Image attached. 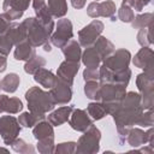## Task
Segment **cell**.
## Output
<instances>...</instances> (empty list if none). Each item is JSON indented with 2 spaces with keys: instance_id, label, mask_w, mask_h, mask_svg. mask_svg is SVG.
Wrapping results in <instances>:
<instances>
[{
  "instance_id": "cell-11",
  "label": "cell",
  "mask_w": 154,
  "mask_h": 154,
  "mask_svg": "<svg viewBox=\"0 0 154 154\" xmlns=\"http://www.w3.org/2000/svg\"><path fill=\"white\" fill-rule=\"evenodd\" d=\"M73 36V31H72V24L69 19L63 18L59 19L57 23V30L52 35L51 41L54 46L61 48L63 46H65Z\"/></svg>"
},
{
  "instance_id": "cell-19",
  "label": "cell",
  "mask_w": 154,
  "mask_h": 154,
  "mask_svg": "<svg viewBox=\"0 0 154 154\" xmlns=\"http://www.w3.org/2000/svg\"><path fill=\"white\" fill-rule=\"evenodd\" d=\"M147 141L152 143V129H149L148 132H144L140 129H132L128 132V142L132 147H138L144 144Z\"/></svg>"
},
{
  "instance_id": "cell-26",
  "label": "cell",
  "mask_w": 154,
  "mask_h": 154,
  "mask_svg": "<svg viewBox=\"0 0 154 154\" xmlns=\"http://www.w3.org/2000/svg\"><path fill=\"white\" fill-rule=\"evenodd\" d=\"M32 55H35V49L26 40L16 45L14 58L17 60H29Z\"/></svg>"
},
{
  "instance_id": "cell-3",
  "label": "cell",
  "mask_w": 154,
  "mask_h": 154,
  "mask_svg": "<svg viewBox=\"0 0 154 154\" xmlns=\"http://www.w3.org/2000/svg\"><path fill=\"white\" fill-rule=\"evenodd\" d=\"M25 29H26V41L32 46H42L46 42H48V38L53 31V28L46 26L42 23L37 20V18H28L23 22Z\"/></svg>"
},
{
  "instance_id": "cell-4",
  "label": "cell",
  "mask_w": 154,
  "mask_h": 154,
  "mask_svg": "<svg viewBox=\"0 0 154 154\" xmlns=\"http://www.w3.org/2000/svg\"><path fill=\"white\" fill-rule=\"evenodd\" d=\"M26 40V29L23 23H12L5 32L0 35V53L7 55L13 47L22 41Z\"/></svg>"
},
{
  "instance_id": "cell-45",
  "label": "cell",
  "mask_w": 154,
  "mask_h": 154,
  "mask_svg": "<svg viewBox=\"0 0 154 154\" xmlns=\"http://www.w3.org/2000/svg\"><path fill=\"white\" fill-rule=\"evenodd\" d=\"M43 49H45L46 52H51V51H52V48H51V45H49L48 42H46V43L43 45Z\"/></svg>"
},
{
  "instance_id": "cell-16",
  "label": "cell",
  "mask_w": 154,
  "mask_h": 154,
  "mask_svg": "<svg viewBox=\"0 0 154 154\" xmlns=\"http://www.w3.org/2000/svg\"><path fill=\"white\" fill-rule=\"evenodd\" d=\"M134 64L140 69H144L146 70L144 72H147L149 75H154V72H153V51L149 47L141 48V51L134 58Z\"/></svg>"
},
{
  "instance_id": "cell-5",
  "label": "cell",
  "mask_w": 154,
  "mask_h": 154,
  "mask_svg": "<svg viewBox=\"0 0 154 154\" xmlns=\"http://www.w3.org/2000/svg\"><path fill=\"white\" fill-rule=\"evenodd\" d=\"M126 85L119 83H101L99 91V100L106 105H117L124 97Z\"/></svg>"
},
{
  "instance_id": "cell-13",
  "label": "cell",
  "mask_w": 154,
  "mask_h": 154,
  "mask_svg": "<svg viewBox=\"0 0 154 154\" xmlns=\"http://www.w3.org/2000/svg\"><path fill=\"white\" fill-rule=\"evenodd\" d=\"M49 94L52 95L55 105H65L71 100V96H72L71 85H67V84L63 83L57 77V82L51 88Z\"/></svg>"
},
{
  "instance_id": "cell-42",
  "label": "cell",
  "mask_w": 154,
  "mask_h": 154,
  "mask_svg": "<svg viewBox=\"0 0 154 154\" xmlns=\"http://www.w3.org/2000/svg\"><path fill=\"white\" fill-rule=\"evenodd\" d=\"M149 2H150V0H135V6H134V8H135L136 11H142L143 7H144L146 5H148Z\"/></svg>"
},
{
  "instance_id": "cell-34",
  "label": "cell",
  "mask_w": 154,
  "mask_h": 154,
  "mask_svg": "<svg viewBox=\"0 0 154 154\" xmlns=\"http://www.w3.org/2000/svg\"><path fill=\"white\" fill-rule=\"evenodd\" d=\"M152 20H153V14L152 13H146V14H138L137 17H134L132 22V26L136 29H143L147 28L149 25H152Z\"/></svg>"
},
{
  "instance_id": "cell-15",
  "label": "cell",
  "mask_w": 154,
  "mask_h": 154,
  "mask_svg": "<svg viewBox=\"0 0 154 154\" xmlns=\"http://www.w3.org/2000/svg\"><path fill=\"white\" fill-rule=\"evenodd\" d=\"M78 69H79V63L65 60L64 63L60 64L58 72H57V77L63 83H65L67 85H72L73 78H75Z\"/></svg>"
},
{
  "instance_id": "cell-6",
  "label": "cell",
  "mask_w": 154,
  "mask_h": 154,
  "mask_svg": "<svg viewBox=\"0 0 154 154\" xmlns=\"http://www.w3.org/2000/svg\"><path fill=\"white\" fill-rule=\"evenodd\" d=\"M100 131L93 124L85 130L84 135L79 137L78 146L75 152L77 153H96L99 150Z\"/></svg>"
},
{
  "instance_id": "cell-2",
  "label": "cell",
  "mask_w": 154,
  "mask_h": 154,
  "mask_svg": "<svg viewBox=\"0 0 154 154\" xmlns=\"http://www.w3.org/2000/svg\"><path fill=\"white\" fill-rule=\"evenodd\" d=\"M25 99L28 101V107L30 112L45 114L48 111H52L55 106L52 95L47 91H43L38 87H32L25 93Z\"/></svg>"
},
{
  "instance_id": "cell-10",
  "label": "cell",
  "mask_w": 154,
  "mask_h": 154,
  "mask_svg": "<svg viewBox=\"0 0 154 154\" xmlns=\"http://www.w3.org/2000/svg\"><path fill=\"white\" fill-rule=\"evenodd\" d=\"M103 30V23L100 20L94 19L91 23H89L87 26H84L78 32L79 37V45L83 47H90L100 36V34Z\"/></svg>"
},
{
  "instance_id": "cell-7",
  "label": "cell",
  "mask_w": 154,
  "mask_h": 154,
  "mask_svg": "<svg viewBox=\"0 0 154 154\" xmlns=\"http://www.w3.org/2000/svg\"><path fill=\"white\" fill-rule=\"evenodd\" d=\"M153 76L154 75H149L147 72L138 75L136 83H137V88L138 90L142 93L141 95V105L144 108L152 109L153 106Z\"/></svg>"
},
{
  "instance_id": "cell-27",
  "label": "cell",
  "mask_w": 154,
  "mask_h": 154,
  "mask_svg": "<svg viewBox=\"0 0 154 154\" xmlns=\"http://www.w3.org/2000/svg\"><path fill=\"white\" fill-rule=\"evenodd\" d=\"M134 6H135V0H123L120 8L118 10V17L120 20L129 23L134 19Z\"/></svg>"
},
{
  "instance_id": "cell-35",
  "label": "cell",
  "mask_w": 154,
  "mask_h": 154,
  "mask_svg": "<svg viewBox=\"0 0 154 154\" xmlns=\"http://www.w3.org/2000/svg\"><path fill=\"white\" fill-rule=\"evenodd\" d=\"M99 91H100V84L96 81H87L84 87V93L88 99L99 100Z\"/></svg>"
},
{
  "instance_id": "cell-1",
  "label": "cell",
  "mask_w": 154,
  "mask_h": 154,
  "mask_svg": "<svg viewBox=\"0 0 154 154\" xmlns=\"http://www.w3.org/2000/svg\"><path fill=\"white\" fill-rule=\"evenodd\" d=\"M142 105H141V95L137 93H128L124 95L116 111L112 113L114 122L118 128L120 143L126 138L129 130L132 125L136 124L137 119L142 114Z\"/></svg>"
},
{
  "instance_id": "cell-37",
  "label": "cell",
  "mask_w": 154,
  "mask_h": 154,
  "mask_svg": "<svg viewBox=\"0 0 154 154\" xmlns=\"http://www.w3.org/2000/svg\"><path fill=\"white\" fill-rule=\"evenodd\" d=\"M137 125L140 126H152L153 125V116H152V111L149 109L146 114H141L140 118L136 122Z\"/></svg>"
},
{
  "instance_id": "cell-20",
  "label": "cell",
  "mask_w": 154,
  "mask_h": 154,
  "mask_svg": "<svg viewBox=\"0 0 154 154\" xmlns=\"http://www.w3.org/2000/svg\"><path fill=\"white\" fill-rule=\"evenodd\" d=\"M23 103L18 97H8L7 95H0V113H18L22 111Z\"/></svg>"
},
{
  "instance_id": "cell-23",
  "label": "cell",
  "mask_w": 154,
  "mask_h": 154,
  "mask_svg": "<svg viewBox=\"0 0 154 154\" xmlns=\"http://www.w3.org/2000/svg\"><path fill=\"white\" fill-rule=\"evenodd\" d=\"M61 49H63V53H64L66 60L76 61V63L79 61V58H81V45L76 40L71 38L65 46L61 47Z\"/></svg>"
},
{
  "instance_id": "cell-46",
  "label": "cell",
  "mask_w": 154,
  "mask_h": 154,
  "mask_svg": "<svg viewBox=\"0 0 154 154\" xmlns=\"http://www.w3.org/2000/svg\"><path fill=\"white\" fill-rule=\"evenodd\" d=\"M0 89H1V81H0Z\"/></svg>"
},
{
  "instance_id": "cell-18",
  "label": "cell",
  "mask_w": 154,
  "mask_h": 154,
  "mask_svg": "<svg viewBox=\"0 0 154 154\" xmlns=\"http://www.w3.org/2000/svg\"><path fill=\"white\" fill-rule=\"evenodd\" d=\"M32 6H34V10H35L37 20L40 23H42L43 25H46V26L54 28V22L52 19V14L49 13L46 0H34Z\"/></svg>"
},
{
  "instance_id": "cell-32",
  "label": "cell",
  "mask_w": 154,
  "mask_h": 154,
  "mask_svg": "<svg viewBox=\"0 0 154 154\" xmlns=\"http://www.w3.org/2000/svg\"><path fill=\"white\" fill-rule=\"evenodd\" d=\"M19 76L17 73H8L7 76L1 79V89H4L7 93H13L17 90V87L19 85Z\"/></svg>"
},
{
  "instance_id": "cell-40",
  "label": "cell",
  "mask_w": 154,
  "mask_h": 154,
  "mask_svg": "<svg viewBox=\"0 0 154 154\" xmlns=\"http://www.w3.org/2000/svg\"><path fill=\"white\" fill-rule=\"evenodd\" d=\"M84 81H97L99 79V71L97 69H85L83 72Z\"/></svg>"
},
{
  "instance_id": "cell-8",
  "label": "cell",
  "mask_w": 154,
  "mask_h": 154,
  "mask_svg": "<svg viewBox=\"0 0 154 154\" xmlns=\"http://www.w3.org/2000/svg\"><path fill=\"white\" fill-rule=\"evenodd\" d=\"M130 52L126 49H118L103 59V66L113 72H122L128 69L130 63Z\"/></svg>"
},
{
  "instance_id": "cell-22",
  "label": "cell",
  "mask_w": 154,
  "mask_h": 154,
  "mask_svg": "<svg viewBox=\"0 0 154 154\" xmlns=\"http://www.w3.org/2000/svg\"><path fill=\"white\" fill-rule=\"evenodd\" d=\"M34 75H35L34 79L38 84H41L42 87H45L47 89H51L55 84V82H57V77L53 75V72L49 71V70H46L43 67L38 69Z\"/></svg>"
},
{
  "instance_id": "cell-41",
  "label": "cell",
  "mask_w": 154,
  "mask_h": 154,
  "mask_svg": "<svg viewBox=\"0 0 154 154\" xmlns=\"http://www.w3.org/2000/svg\"><path fill=\"white\" fill-rule=\"evenodd\" d=\"M10 22H11V19H10V17L6 13L0 14V35L2 32H5L6 29L10 26V24H11Z\"/></svg>"
},
{
  "instance_id": "cell-17",
  "label": "cell",
  "mask_w": 154,
  "mask_h": 154,
  "mask_svg": "<svg viewBox=\"0 0 154 154\" xmlns=\"http://www.w3.org/2000/svg\"><path fill=\"white\" fill-rule=\"evenodd\" d=\"M73 113L70 114L71 118L69 119V124L71 125L72 129L77 130V131H85L91 124H93V120L88 117V113L87 111H83V109H75L72 111Z\"/></svg>"
},
{
  "instance_id": "cell-44",
  "label": "cell",
  "mask_w": 154,
  "mask_h": 154,
  "mask_svg": "<svg viewBox=\"0 0 154 154\" xmlns=\"http://www.w3.org/2000/svg\"><path fill=\"white\" fill-rule=\"evenodd\" d=\"M6 69V55L0 53V72L5 71Z\"/></svg>"
},
{
  "instance_id": "cell-21",
  "label": "cell",
  "mask_w": 154,
  "mask_h": 154,
  "mask_svg": "<svg viewBox=\"0 0 154 154\" xmlns=\"http://www.w3.org/2000/svg\"><path fill=\"white\" fill-rule=\"evenodd\" d=\"M72 109H73L72 106H64V107H60V108H58L57 111H54L53 113H51V114L48 116V122H49L52 125H54V126H59V125H61L63 123H65V122L69 120Z\"/></svg>"
},
{
  "instance_id": "cell-31",
  "label": "cell",
  "mask_w": 154,
  "mask_h": 154,
  "mask_svg": "<svg viewBox=\"0 0 154 154\" xmlns=\"http://www.w3.org/2000/svg\"><path fill=\"white\" fill-rule=\"evenodd\" d=\"M87 112L94 120H99V119L103 118L108 113L107 112V107H106V105L103 102L102 103H100V102L89 103L88 107H87Z\"/></svg>"
},
{
  "instance_id": "cell-36",
  "label": "cell",
  "mask_w": 154,
  "mask_h": 154,
  "mask_svg": "<svg viewBox=\"0 0 154 154\" xmlns=\"http://www.w3.org/2000/svg\"><path fill=\"white\" fill-rule=\"evenodd\" d=\"M137 41L143 47H148L149 45L153 43V40H152V25L140 30V32L137 35Z\"/></svg>"
},
{
  "instance_id": "cell-12",
  "label": "cell",
  "mask_w": 154,
  "mask_h": 154,
  "mask_svg": "<svg viewBox=\"0 0 154 154\" xmlns=\"http://www.w3.org/2000/svg\"><path fill=\"white\" fill-rule=\"evenodd\" d=\"M116 4L113 1H102V2H97L94 1L91 4H89L88 6V14L93 18H97V17H108L111 18V20H116Z\"/></svg>"
},
{
  "instance_id": "cell-30",
  "label": "cell",
  "mask_w": 154,
  "mask_h": 154,
  "mask_svg": "<svg viewBox=\"0 0 154 154\" xmlns=\"http://www.w3.org/2000/svg\"><path fill=\"white\" fill-rule=\"evenodd\" d=\"M45 118V114H38V113H34V112H26V113H22L18 118V123L19 125H23L25 128H32L34 125H36L40 120H42Z\"/></svg>"
},
{
  "instance_id": "cell-28",
  "label": "cell",
  "mask_w": 154,
  "mask_h": 154,
  "mask_svg": "<svg viewBox=\"0 0 154 154\" xmlns=\"http://www.w3.org/2000/svg\"><path fill=\"white\" fill-rule=\"evenodd\" d=\"M47 6L52 17H55V18L64 17L67 12L66 0H48Z\"/></svg>"
},
{
  "instance_id": "cell-25",
  "label": "cell",
  "mask_w": 154,
  "mask_h": 154,
  "mask_svg": "<svg viewBox=\"0 0 154 154\" xmlns=\"http://www.w3.org/2000/svg\"><path fill=\"white\" fill-rule=\"evenodd\" d=\"M54 132L52 129V124L48 122H41L37 123L34 128V136L36 140H53Z\"/></svg>"
},
{
  "instance_id": "cell-38",
  "label": "cell",
  "mask_w": 154,
  "mask_h": 154,
  "mask_svg": "<svg viewBox=\"0 0 154 154\" xmlns=\"http://www.w3.org/2000/svg\"><path fill=\"white\" fill-rule=\"evenodd\" d=\"M17 141L19 142V144L20 146H17L16 143H12V148L16 150V152H19V153H34V148L30 146V144H28V143H25L23 140H18L17 138Z\"/></svg>"
},
{
  "instance_id": "cell-14",
  "label": "cell",
  "mask_w": 154,
  "mask_h": 154,
  "mask_svg": "<svg viewBox=\"0 0 154 154\" xmlns=\"http://www.w3.org/2000/svg\"><path fill=\"white\" fill-rule=\"evenodd\" d=\"M30 0H5L2 5L4 13H6L11 20L19 19L28 8Z\"/></svg>"
},
{
  "instance_id": "cell-43",
  "label": "cell",
  "mask_w": 154,
  "mask_h": 154,
  "mask_svg": "<svg viewBox=\"0 0 154 154\" xmlns=\"http://www.w3.org/2000/svg\"><path fill=\"white\" fill-rule=\"evenodd\" d=\"M85 1L87 0H71V4H72V6L75 7V8H82L84 5H85Z\"/></svg>"
},
{
  "instance_id": "cell-29",
  "label": "cell",
  "mask_w": 154,
  "mask_h": 154,
  "mask_svg": "<svg viewBox=\"0 0 154 154\" xmlns=\"http://www.w3.org/2000/svg\"><path fill=\"white\" fill-rule=\"evenodd\" d=\"M94 43H95L94 47L97 49V52H99V54L101 55L102 60H103L106 57H108V55L114 51V46H113V43H112L111 41H108L106 37L99 36L97 40H96Z\"/></svg>"
},
{
  "instance_id": "cell-39",
  "label": "cell",
  "mask_w": 154,
  "mask_h": 154,
  "mask_svg": "<svg viewBox=\"0 0 154 154\" xmlns=\"http://www.w3.org/2000/svg\"><path fill=\"white\" fill-rule=\"evenodd\" d=\"M76 150V143L75 142H67V143H60L57 148V153H73Z\"/></svg>"
},
{
  "instance_id": "cell-24",
  "label": "cell",
  "mask_w": 154,
  "mask_h": 154,
  "mask_svg": "<svg viewBox=\"0 0 154 154\" xmlns=\"http://www.w3.org/2000/svg\"><path fill=\"white\" fill-rule=\"evenodd\" d=\"M82 60L87 66V69H97L102 58L95 47H87V49L82 55Z\"/></svg>"
},
{
  "instance_id": "cell-9",
  "label": "cell",
  "mask_w": 154,
  "mask_h": 154,
  "mask_svg": "<svg viewBox=\"0 0 154 154\" xmlns=\"http://www.w3.org/2000/svg\"><path fill=\"white\" fill-rule=\"evenodd\" d=\"M20 131L18 120L12 116H4L0 118V134L6 144H12Z\"/></svg>"
},
{
  "instance_id": "cell-33",
  "label": "cell",
  "mask_w": 154,
  "mask_h": 154,
  "mask_svg": "<svg viewBox=\"0 0 154 154\" xmlns=\"http://www.w3.org/2000/svg\"><path fill=\"white\" fill-rule=\"evenodd\" d=\"M46 65V60L40 55H32L29 60H26V64L24 66V70L26 73H35L38 69L43 67Z\"/></svg>"
}]
</instances>
